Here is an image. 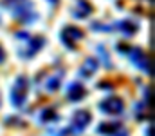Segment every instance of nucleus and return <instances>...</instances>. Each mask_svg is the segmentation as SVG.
Returning a JSON list of instances; mask_svg holds the SVG:
<instances>
[{"label":"nucleus","mask_w":155,"mask_h":136,"mask_svg":"<svg viewBox=\"0 0 155 136\" xmlns=\"http://www.w3.org/2000/svg\"><path fill=\"white\" fill-rule=\"evenodd\" d=\"M16 38L18 40H24L20 44V47H18V54L24 56V58H31L33 54H36L40 49H41L43 42H45L41 37H29L27 33H18Z\"/></svg>","instance_id":"obj_1"},{"label":"nucleus","mask_w":155,"mask_h":136,"mask_svg":"<svg viewBox=\"0 0 155 136\" xmlns=\"http://www.w3.org/2000/svg\"><path fill=\"white\" fill-rule=\"evenodd\" d=\"M27 91H29V82H27V78H25V76H20V78L16 80L13 91H11V100H13V103L18 105V107L24 105V102H25V98H27Z\"/></svg>","instance_id":"obj_2"},{"label":"nucleus","mask_w":155,"mask_h":136,"mask_svg":"<svg viewBox=\"0 0 155 136\" xmlns=\"http://www.w3.org/2000/svg\"><path fill=\"white\" fill-rule=\"evenodd\" d=\"M88 124H90V113L88 111H78L72 118L71 129H67V131H69V134H79Z\"/></svg>","instance_id":"obj_3"},{"label":"nucleus","mask_w":155,"mask_h":136,"mask_svg":"<svg viewBox=\"0 0 155 136\" xmlns=\"http://www.w3.org/2000/svg\"><path fill=\"white\" fill-rule=\"evenodd\" d=\"M60 38H61V42L67 45V47H74L76 45L78 40H81L83 38V31L81 29H78V27H65L63 31H61V35H60Z\"/></svg>","instance_id":"obj_4"},{"label":"nucleus","mask_w":155,"mask_h":136,"mask_svg":"<svg viewBox=\"0 0 155 136\" xmlns=\"http://www.w3.org/2000/svg\"><path fill=\"white\" fill-rule=\"evenodd\" d=\"M99 133L107 136H128V131L119 124H101Z\"/></svg>","instance_id":"obj_5"},{"label":"nucleus","mask_w":155,"mask_h":136,"mask_svg":"<svg viewBox=\"0 0 155 136\" xmlns=\"http://www.w3.org/2000/svg\"><path fill=\"white\" fill-rule=\"evenodd\" d=\"M99 109L107 114H119L123 111V102L119 98H108L99 105Z\"/></svg>","instance_id":"obj_6"},{"label":"nucleus","mask_w":155,"mask_h":136,"mask_svg":"<svg viewBox=\"0 0 155 136\" xmlns=\"http://www.w3.org/2000/svg\"><path fill=\"white\" fill-rule=\"evenodd\" d=\"M61 80H63V73L61 71H56V73H52V75L47 76V80L43 84V89L47 91V92H54V91L60 87Z\"/></svg>","instance_id":"obj_7"},{"label":"nucleus","mask_w":155,"mask_h":136,"mask_svg":"<svg viewBox=\"0 0 155 136\" xmlns=\"http://www.w3.org/2000/svg\"><path fill=\"white\" fill-rule=\"evenodd\" d=\"M130 54H132V62L135 64V65H139L141 69H144V71H150V65H148V58H146V54L141 51V49H130Z\"/></svg>","instance_id":"obj_8"},{"label":"nucleus","mask_w":155,"mask_h":136,"mask_svg":"<svg viewBox=\"0 0 155 136\" xmlns=\"http://www.w3.org/2000/svg\"><path fill=\"white\" fill-rule=\"evenodd\" d=\"M96 69H97V60L96 58H87L83 62V65L79 67V76L88 78V76H92L96 73Z\"/></svg>","instance_id":"obj_9"},{"label":"nucleus","mask_w":155,"mask_h":136,"mask_svg":"<svg viewBox=\"0 0 155 136\" xmlns=\"http://www.w3.org/2000/svg\"><path fill=\"white\" fill-rule=\"evenodd\" d=\"M85 94H87V91L85 87L81 85V84H71L69 85V92H67V96H69V100H72V102H79L81 98H85Z\"/></svg>","instance_id":"obj_10"},{"label":"nucleus","mask_w":155,"mask_h":136,"mask_svg":"<svg viewBox=\"0 0 155 136\" xmlns=\"http://www.w3.org/2000/svg\"><path fill=\"white\" fill-rule=\"evenodd\" d=\"M117 27H119L117 31H121V33H124V35H134V33L137 31V26L132 24V22H128V20H126V22H119Z\"/></svg>","instance_id":"obj_11"},{"label":"nucleus","mask_w":155,"mask_h":136,"mask_svg":"<svg viewBox=\"0 0 155 136\" xmlns=\"http://www.w3.org/2000/svg\"><path fill=\"white\" fill-rule=\"evenodd\" d=\"M51 120H56V111L54 109H45L43 116H41V122H51Z\"/></svg>","instance_id":"obj_12"},{"label":"nucleus","mask_w":155,"mask_h":136,"mask_svg":"<svg viewBox=\"0 0 155 136\" xmlns=\"http://www.w3.org/2000/svg\"><path fill=\"white\" fill-rule=\"evenodd\" d=\"M4 58H5V54H4V51H2V49H0V62H2V60H4Z\"/></svg>","instance_id":"obj_13"}]
</instances>
